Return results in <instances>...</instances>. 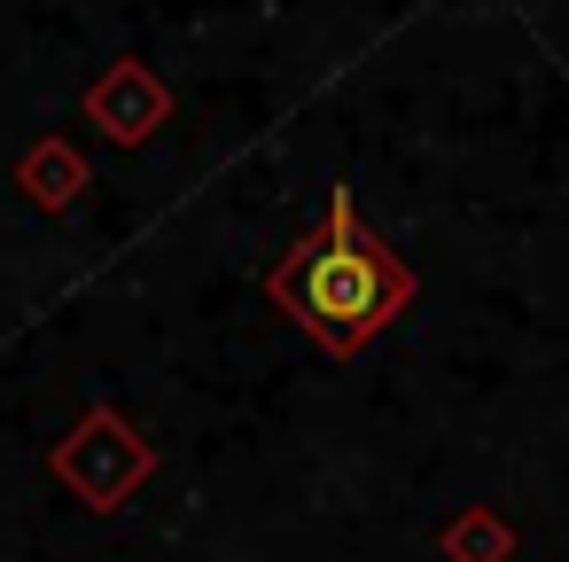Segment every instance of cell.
I'll list each match as a JSON object with an SVG mask.
<instances>
[{"mask_svg":"<svg viewBox=\"0 0 569 562\" xmlns=\"http://www.w3.org/2000/svg\"><path fill=\"white\" fill-rule=\"evenodd\" d=\"M273 297H281L328 352H351V344H367V336L406 305V274H398V258L359 227L351 196H336V204H328V235H312V243L289 250V266L273 274Z\"/></svg>","mask_w":569,"mask_h":562,"instance_id":"6da1fadb","label":"cell"}]
</instances>
